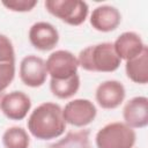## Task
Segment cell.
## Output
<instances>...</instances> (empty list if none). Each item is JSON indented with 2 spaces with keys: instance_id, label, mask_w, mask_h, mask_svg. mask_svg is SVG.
Listing matches in <instances>:
<instances>
[{
  "instance_id": "cell-16",
  "label": "cell",
  "mask_w": 148,
  "mask_h": 148,
  "mask_svg": "<svg viewBox=\"0 0 148 148\" xmlns=\"http://www.w3.org/2000/svg\"><path fill=\"white\" fill-rule=\"evenodd\" d=\"M80 89V76L75 74L64 80H50V90L53 96L59 99H68L73 97Z\"/></svg>"
},
{
  "instance_id": "cell-3",
  "label": "cell",
  "mask_w": 148,
  "mask_h": 148,
  "mask_svg": "<svg viewBox=\"0 0 148 148\" xmlns=\"http://www.w3.org/2000/svg\"><path fill=\"white\" fill-rule=\"evenodd\" d=\"M135 142V131L123 121L109 123L95 135L97 148H134Z\"/></svg>"
},
{
  "instance_id": "cell-13",
  "label": "cell",
  "mask_w": 148,
  "mask_h": 148,
  "mask_svg": "<svg viewBox=\"0 0 148 148\" xmlns=\"http://www.w3.org/2000/svg\"><path fill=\"white\" fill-rule=\"evenodd\" d=\"M112 44L119 59L125 61L140 56L147 47L141 36L134 31H125L120 34Z\"/></svg>"
},
{
  "instance_id": "cell-11",
  "label": "cell",
  "mask_w": 148,
  "mask_h": 148,
  "mask_svg": "<svg viewBox=\"0 0 148 148\" xmlns=\"http://www.w3.org/2000/svg\"><path fill=\"white\" fill-rule=\"evenodd\" d=\"M124 123L131 128H143L148 125V98L135 96L126 102L123 108Z\"/></svg>"
},
{
  "instance_id": "cell-8",
  "label": "cell",
  "mask_w": 148,
  "mask_h": 148,
  "mask_svg": "<svg viewBox=\"0 0 148 148\" xmlns=\"http://www.w3.org/2000/svg\"><path fill=\"white\" fill-rule=\"evenodd\" d=\"M126 97L124 84L117 80H106L99 83L95 91L97 104L105 110H113L120 106Z\"/></svg>"
},
{
  "instance_id": "cell-7",
  "label": "cell",
  "mask_w": 148,
  "mask_h": 148,
  "mask_svg": "<svg viewBox=\"0 0 148 148\" xmlns=\"http://www.w3.org/2000/svg\"><path fill=\"white\" fill-rule=\"evenodd\" d=\"M18 74L22 83L30 88L42 87L49 75L45 60L36 54L25 56L21 60Z\"/></svg>"
},
{
  "instance_id": "cell-6",
  "label": "cell",
  "mask_w": 148,
  "mask_h": 148,
  "mask_svg": "<svg viewBox=\"0 0 148 148\" xmlns=\"http://www.w3.org/2000/svg\"><path fill=\"white\" fill-rule=\"evenodd\" d=\"M47 74L51 79L64 80L77 74V58L67 50L53 51L45 61Z\"/></svg>"
},
{
  "instance_id": "cell-10",
  "label": "cell",
  "mask_w": 148,
  "mask_h": 148,
  "mask_svg": "<svg viewBox=\"0 0 148 148\" xmlns=\"http://www.w3.org/2000/svg\"><path fill=\"white\" fill-rule=\"evenodd\" d=\"M31 109L30 97L20 90H14L5 94L1 99L0 110L10 120H22L24 119Z\"/></svg>"
},
{
  "instance_id": "cell-18",
  "label": "cell",
  "mask_w": 148,
  "mask_h": 148,
  "mask_svg": "<svg viewBox=\"0 0 148 148\" xmlns=\"http://www.w3.org/2000/svg\"><path fill=\"white\" fill-rule=\"evenodd\" d=\"M1 3L10 12L27 13L31 12L38 3L37 0H2Z\"/></svg>"
},
{
  "instance_id": "cell-15",
  "label": "cell",
  "mask_w": 148,
  "mask_h": 148,
  "mask_svg": "<svg viewBox=\"0 0 148 148\" xmlns=\"http://www.w3.org/2000/svg\"><path fill=\"white\" fill-rule=\"evenodd\" d=\"M90 131L83 128L80 131H69L60 140L53 142L49 148H91Z\"/></svg>"
},
{
  "instance_id": "cell-17",
  "label": "cell",
  "mask_w": 148,
  "mask_h": 148,
  "mask_svg": "<svg viewBox=\"0 0 148 148\" xmlns=\"http://www.w3.org/2000/svg\"><path fill=\"white\" fill-rule=\"evenodd\" d=\"M2 145L5 148H29L30 135L23 127L10 126L2 134Z\"/></svg>"
},
{
  "instance_id": "cell-12",
  "label": "cell",
  "mask_w": 148,
  "mask_h": 148,
  "mask_svg": "<svg viewBox=\"0 0 148 148\" xmlns=\"http://www.w3.org/2000/svg\"><path fill=\"white\" fill-rule=\"evenodd\" d=\"M89 21L95 30L99 32H111L119 27L121 14L114 6L101 5L92 9Z\"/></svg>"
},
{
  "instance_id": "cell-5",
  "label": "cell",
  "mask_w": 148,
  "mask_h": 148,
  "mask_svg": "<svg viewBox=\"0 0 148 148\" xmlns=\"http://www.w3.org/2000/svg\"><path fill=\"white\" fill-rule=\"evenodd\" d=\"M97 116L95 104L87 98H75L62 108V117L66 124L75 127H84L91 124Z\"/></svg>"
},
{
  "instance_id": "cell-1",
  "label": "cell",
  "mask_w": 148,
  "mask_h": 148,
  "mask_svg": "<svg viewBox=\"0 0 148 148\" xmlns=\"http://www.w3.org/2000/svg\"><path fill=\"white\" fill-rule=\"evenodd\" d=\"M28 132L38 140H52L61 136L66 130L62 108L53 102H44L31 111L27 120Z\"/></svg>"
},
{
  "instance_id": "cell-9",
  "label": "cell",
  "mask_w": 148,
  "mask_h": 148,
  "mask_svg": "<svg viewBox=\"0 0 148 148\" xmlns=\"http://www.w3.org/2000/svg\"><path fill=\"white\" fill-rule=\"evenodd\" d=\"M30 44L39 51H51L59 43V32L57 28L45 21L34 23L28 32Z\"/></svg>"
},
{
  "instance_id": "cell-21",
  "label": "cell",
  "mask_w": 148,
  "mask_h": 148,
  "mask_svg": "<svg viewBox=\"0 0 148 148\" xmlns=\"http://www.w3.org/2000/svg\"><path fill=\"white\" fill-rule=\"evenodd\" d=\"M5 94L3 92H0V104H1V99H2V96H3Z\"/></svg>"
},
{
  "instance_id": "cell-2",
  "label": "cell",
  "mask_w": 148,
  "mask_h": 148,
  "mask_svg": "<svg viewBox=\"0 0 148 148\" xmlns=\"http://www.w3.org/2000/svg\"><path fill=\"white\" fill-rule=\"evenodd\" d=\"M76 58L79 67L94 73H112L119 68L121 62L110 42L89 45L81 50Z\"/></svg>"
},
{
  "instance_id": "cell-14",
  "label": "cell",
  "mask_w": 148,
  "mask_h": 148,
  "mask_svg": "<svg viewBox=\"0 0 148 148\" xmlns=\"http://www.w3.org/2000/svg\"><path fill=\"white\" fill-rule=\"evenodd\" d=\"M126 76L134 83L147 84L148 82V46L142 53L125 62Z\"/></svg>"
},
{
  "instance_id": "cell-4",
  "label": "cell",
  "mask_w": 148,
  "mask_h": 148,
  "mask_svg": "<svg viewBox=\"0 0 148 148\" xmlns=\"http://www.w3.org/2000/svg\"><path fill=\"white\" fill-rule=\"evenodd\" d=\"M44 7L51 15L73 27L81 25L89 14V6L82 0H46Z\"/></svg>"
},
{
  "instance_id": "cell-20",
  "label": "cell",
  "mask_w": 148,
  "mask_h": 148,
  "mask_svg": "<svg viewBox=\"0 0 148 148\" xmlns=\"http://www.w3.org/2000/svg\"><path fill=\"white\" fill-rule=\"evenodd\" d=\"M15 62V50L12 40L6 35L0 34V64Z\"/></svg>"
},
{
  "instance_id": "cell-19",
  "label": "cell",
  "mask_w": 148,
  "mask_h": 148,
  "mask_svg": "<svg viewBox=\"0 0 148 148\" xmlns=\"http://www.w3.org/2000/svg\"><path fill=\"white\" fill-rule=\"evenodd\" d=\"M15 77V62H1L0 64V92L10 86Z\"/></svg>"
}]
</instances>
